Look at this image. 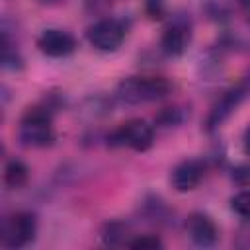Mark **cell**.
Here are the masks:
<instances>
[{
    "label": "cell",
    "mask_w": 250,
    "mask_h": 250,
    "mask_svg": "<svg viewBox=\"0 0 250 250\" xmlns=\"http://www.w3.org/2000/svg\"><path fill=\"white\" fill-rule=\"evenodd\" d=\"M232 178H234L238 184H242V186L250 184V166H240V168H236Z\"/></svg>",
    "instance_id": "ac0fdd59"
},
{
    "label": "cell",
    "mask_w": 250,
    "mask_h": 250,
    "mask_svg": "<svg viewBox=\"0 0 250 250\" xmlns=\"http://www.w3.org/2000/svg\"><path fill=\"white\" fill-rule=\"evenodd\" d=\"M154 143V129L145 119H129L109 135V145L145 152Z\"/></svg>",
    "instance_id": "3957f363"
},
{
    "label": "cell",
    "mask_w": 250,
    "mask_h": 250,
    "mask_svg": "<svg viewBox=\"0 0 250 250\" xmlns=\"http://www.w3.org/2000/svg\"><path fill=\"white\" fill-rule=\"evenodd\" d=\"M27 176H29V170L27 166L21 162V160H10L4 168V182L8 188L12 189H20L21 186H25L27 182Z\"/></svg>",
    "instance_id": "8fae6325"
},
{
    "label": "cell",
    "mask_w": 250,
    "mask_h": 250,
    "mask_svg": "<svg viewBox=\"0 0 250 250\" xmlns=\"http://www.w3.org/2000/svg\"><path fill=\"white\" fill-rule=\"evenodd\" d=\"M242 148H244V154L250 156V127L244 131V137H242Z\"/></svg>",
    "instance_id": "d6986e66"
},
{
    "label": "cell",
    "mask_w": 250,
    "mask_h": 250,
    "mask_svg": "<svg viewBox=\"0 0 250 250\" xmlns=\"http://www.w3.org/2000/svg\"><path fill=\"white\" fill-rule=\"evenodd\" d=\"M88 41L100 51H115L125 39V25L115 18H104L88 27Z\"/></svg>",
    "instance_id": "5b68a950"
},
{
    "label": "cell",
    "mask_w": 250,
    "mask_h": 250,
    "mask_svg": "<svg viewBox=\"0 0 250 250\" xmlns=\"http://www.w3.org/2000/svg\"><path fill=\"white\" fill-rule=\"evenodd\" d=\"M129 227L123 225V223H109L105 225V230H104V240L105 244L109 246H129Z\"/></svg>",
    "instance_id": "7c38bea8"
},
{
    "label": "cell",
    "mask_w": 250,
    "mask_h": 250,
    "mask_svg": "<svg viewBox=\"0 0 250 250\" xmlns=\"http://www.w3.org/2000/svg\"><path fill=\"white\" fill-rule=\"evenodd\" d=\"M205 176V164L201 160L189 158L180 162L170 176V184L176 191H191L195 189Z\"/></svg>",
    "instance_id": "9c48e42d"
},
{
    "label": "cell",
    "mask_w": 250,
    "mask_h": 250,
    "mask_svg": "<svg viewBox=\"0 0 250 250\" xmlns=\"http://www.w3.org/2000/svg\"><path fill=\"white\" fill-rule=\"evenodd\" d=\"M230 207L242 219H250V189H242L230 199Z\"/></svg>",
    "instance_id": "4fadbf2b"
},
{
    "label": "cell",
    "mask_w": 250,
    "mask_h": 250,
    "mask_svg": "<svg viewBox=\"0 0 250 250\" xmlns=\"http://www.w3.org/2000/svg\"><path fill=\"white\" fill-rule=\"evenodd\" d=\"M248 84L246 82H240L238 86H234V88H230L217 104H215V107L211 109V113H209V117H207V129L209 131H213V129H217L234 109H236V105L246 98V94H248Z\"/></svg>",
    "instance_id": "ba28073f"
},
{
    "label": "cell",
    "mask_w": 250,
    "mask_h": 250,
    "mask_svg": "<svg viewBox=\"0 0 250 250\" xmlns=\"http://www.w3.org/2000/svg\"><path fill=\"white\" fill-rule=\"evenodd\" d=\"M186 232L189 236V240L197 246H213L219 238V230L217 225L213 223V219L205 213H191L186 221Z\"/></svg>",
    "instance_id": "30bf717a"
},
{
    "label": "cell",
    "mask_w": 250,
    "mask_h": 250,
    "mask_svg": "<svg viewBox=\"0 0 250 250\" xmlns=\"http://www.w3.org/2000/svg\"><path fill=\"white\" fill-rule=\"evenodd\" d=\"M37 47L43 55L61 59V57H68L70 53H74L76 39L64 29H45L37 39Z\"/></svg>",
    "instance_id": "8992f818"
},
{
    "label": "cell",
    "mask_w": 250,
    "mask_h": 250,
    "mask_svg": "<svg viewBox=\"0 0 250 250\" xmlns=\"http://www.w3.org/2000/svg\"><path fill=\"white\" fill-rule=\"evenodd\" d=\"M18 137L23 146L29 148H45L55 141V129L51 121V113L45 107H29L18 127Z\"/></svg>",
    "instance_id": "7a4b0ae2"
},
{
    "label": "cell",
    "mask_w": 250,
    "mask_h": 250,
    "mask_svg": "<svg viewBox=\"0 0 250 250\" xmlns=\"http://www.w3.org/2000/svg\"><path fill=\"white\" fill-rule=\"evenodd\" d=\"M129 248H135V250H156V248H162V240L154 234H143V236H137L129 242Z\"/></svg>",
    "instance_id": "5bb4252c"
},
{
    "label": "cell",
    "mask_w": 250,
    "mask_h": 250,
    "mask_svg": "<svg viewBox=\"0 0 250 250\" xmlns=\"http://www.w3.org/2000/svg\"><path fill=\"white\" fill-rule=\"evenodd\" d=\"M184 111L178 107H168L158 115V123L160 127H172V125H180L184 121Z\"/></svg>",
    "instance_id": "9a60e30c"
},
{
    "label": "cell",
    "mask_w": 250,
    "mask_h": 250,
    "mask_svg": "<svg viewBox=\"0 0 250 250\" xmlns=\"http://www.w3.org/2000/svg\"><path fill=\"white\" fill-rule=\"evenodd\" d=\"M238 6H240V10L244 12V16L250 18V0H238Z\"/></svg>",
    "instance_id": "ffe728a7"
},
{
    "label": "cell",
    "mask_w": 250,
    "mask_h": 250,
    "mask_svg": "<svg viewBox=\"0 0 250 250\" xmlns=\"http://www.w3.org/2000/svg\"><path fill=\"white\" fill-rule=\"evenodd\" d=\"M172 84L162 76H129L117 84V96L121 102L139 105L166 98Z\"/></svg>",
    "instance_id": "6da1fadb"
},
{
    "label": "cell",
    "mask_w": 250,
    "mask_h": 250,
    "mask_svg": "<svg viewBox=\"0 0 250 250\" xmlns=\"http://www.w3.org/2000/svg\"><path fill=\"white\" fill-rule=\"evenodd\" d=\"M37 232V219L29 211H20L10 215L2 227V244L8 248L27 246Z\"/></svg>",
    "instance_id": "277c9868"
},
{
    "label": "cell",
    "mask_w": 250,
    "mask_h": 250,
    "mask_svg": "<svg viewBox=\"0 0 250 250\" xmlns=\"http://www.w3.org/2000/svg\"><path fill=\"white\" fill-rule=\"evenodd\" d=\"M191 39V25L186 18H174L162 33V51L170 57H180Z\"/></svg>",
    "instance_id": "52a82bcc"
},
{
    "label": "cell",
    "mask_w": 250,
    "mask_h": 250,
    "mask_svg": "<svg viewBox=\"0 0 250 250\" xmlns=\"http://www.w3.org/2000/svg\"><path fill=\"white\" fill-rule=\"evenodd\" d=\"M146 12L150 18H162L164 14V2L162 0H146Z\"/></svg>",
    "instance_id": "e0dca14e"
},
{
    "label": "cell",
    "mask_w": 250,
    "mask_h": 250,
    "mask_svg": "<svg viewBox=\"0 0 250 250\" xmlns=\"http://www.w3.org/2000/svg\"><path fill=\"white\" fill-rule=\"evenodd\" d=\"M39 4H45V6H55V4H61L64 0H37Z\"/></svg>",
    "instance_id": "44dd1931"
},
{
    "label": "cell",
    "mask_w": 250,
    "mask_h": 250,
    "mask_svg": "<svg viewBox=\"0 0 250 250\" xmlns=\"http://www.w3.org/2000/svg\"><path fill=\"white\" fill-rule=\"evenodd\" d=\"M234 246L242 248V250H250V219H244V225L238 229L236 238H234Z\"/></svg>",
    "instance_id": "2e32d148"
}]
</instances>
